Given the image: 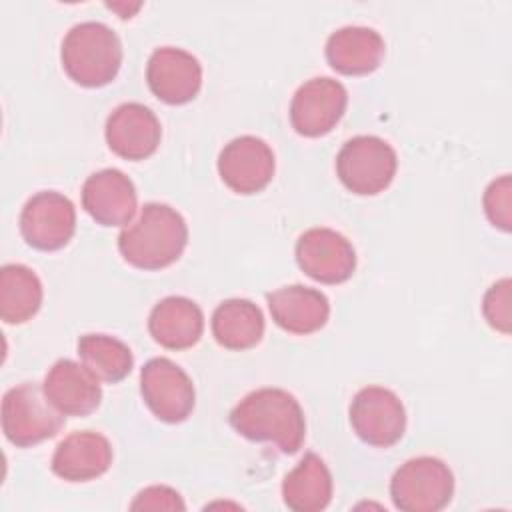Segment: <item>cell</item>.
<instances>
[{
    "mask_svg": "<svg viewBox=\"0 0 512 512\" xmlns=\"http://www.w3.org/2000/svg\"><path fill=\"white\" fill-rule=\"evenodd\" d=\"M112 464V444L94 430L68 434L54 450L52 472L68 482H88Z\"/></svg>",
    "mask_w": 512,
    "mask_h": 512,
    "instance_id": "obj_17",
    "label": "cell"
},
{
    "mask_svg": "<svg viewBox=\"0 0 512 512\" xmlns=\"http://www.w3.org/2000/svg\"><path fill=\"white\" fill-rule=\"evenodd\" d=\"M398 158L394 148L370 134L354 136L344 142L336 156V174L354 194L374 196L390 186L396 176Z\"/></svg>",
    "mask_w": 512,
    "mask_h": 512,
    "instance_id": "obj_6",
    "label": "cell"
},
{
    "mask_svg": "<svg viewBox=\"0 0 512 512\" xmlns=\"http://www.w3.org/2000/svg\"><path fill=\"white\" fill-rule=\"evenodd\" d=\"M104 136L116 156L136 162L156 152L162 128L150 108L138 102H124L110 112Z\"/></svg>",
    "mask_w": 512,
    "mask_h": 512,
    "instance_id": "obj_14",
    "label": "cell"
},
{
    "mask_svg": "<svg viewBox=\"0 0 512 512\" xmlns=\"http://www.w3.org/2000/svg\"><path fill=\"white\" fill-rule=\"evenodd\" d=\"M42 386L52 406L64 416H88L102 402L100 380L70 358L56 360Z\"/></svg>",
    "mask_w": 512,
    "mask_h": 512,
    "instance_id": "obj_16",
    "label": "cell"
},
{
    "mask_svg": "<svg viewBox=\"0 0 512 512\" xmlns=\"http://www.w3.org/2000/svg\"><path fill=\"white\" fill-rule=\"evenodd\" d=\"M284 504L294 512H320L332 500V474L324 460L308 452L282 482Z\"/></svg>",
    "mask_w": 512,
    "mask_h": 512,
    "instance_id": "obj_21",
    "label": "cell"
},
{
    "mask_svg": "<svg viewBox=\"0 0 512 512\" xmlns=\"http://www.w3.org/2000/svg\"><path fill=\"white\" fill-rule=\"evenodd\" d=\"M108 8H112V10H116V12H120V16L122 18H130L142 4L140 2H136V4H132V6H126V4H112V2H108L106 4Z\"/></svg>",
    "mask_w": 512,
    "mask_h": 512,
    "instance_id": "obj_28",
    "label": "cell"
},
{
    "mask_svg": "<svg viewBox=\"0 0 512 512\" xmlns=\"http://www.w3.org/2000/svg\"><path fill=\"white\" fill-rule=\"evenodd\" d=\"M140 394L152 414L168 424L184 422L196 404L192 378L168 358H152L142 366Z\"/></svg>",
    "mask_w": 512,
    "mask_h": 512,
    "instance_id": "obj_7",
    "label": "cell"
},
{
    "mask_svg": "<svg viewBox=\"0 0 512 512\" xmlns=\"http://www.w3.org/2000/svg\"><path fill=\"white\" fill-rule=\"evenodd\" d=\"M150 336L168 350L192 348L204 332L200 306L186 296L162 298L148 316Z\"/></svg>",
    "mask_w": 512,
    "mask_h": 512,
    "instance_id": "obj_20",
    "label": "cell"
},
{
    "mask_svg": "<svg viewBox=\"0 0 512 512\" xmlns=\"http://www.w3.org/2000/svg\"><path fill=\"white\" fill-rule=\"evenodd\" d=\"M454 476L434 456L406 460L390 480V496L402 512H438L452 500Z\"/></svg>",
    "mask_w": 512,
    "mask_h": 512,
    "instance_id": "obj_5",
    "label": "cell"
},
{
    "mask_svg": "<svg viewBox=\"0 0 512 512\" xmlns=\"http://www.w3.org/2000/svg\"><path fill=\"white\" fill-rule=\"evenodd\" d=\"M512 180L508 174L492 180L484 192V212L492 226L510 232L512 224Z\"/></svg>",
    "mask_w": 512,
    "mask_h": 512,
    "instance_id": "obj_25",
    "label": "cell"
},
{
    "mask_svg": "<svg viewBox=\"0 0 512 512\" xmlns=\"http://www.w3.org/2000/svg\"><path fill=\"white\" fill-rule=\"evenodd\" d=\"M64 72L80 86L98 88L110 84L122 64L118 34L96 20L74 24L60 48Z\"/></svg>",
    "mask_w": 512,
    "mask_h": 512,
    "instance_id": "obj_3",
    "label": "cell"
},
{
    "mask_svg": "<svg viewBox=\"0 0 512 512\" xmlns=\"http://www.w3.org/2000/svg\"><path fill=\"white\" fill-rule=\"evenodd\" d=\"M78 356L82 364L104 382L124 380L132 366L134 356L128 344L108 334H84L78 340Z\"/></svg>",
    "mask_w": 512,
    "mask_h": 512,
    "instance_id": "obj_24",
    "label": "cell"
},
{
    "mask_svg": "<svg viewBox=\"0 0 512 512\" xmlns=\"http://www.w3.org/2000/svg\"><path fill=\"white\" fill-rule=\"evenodd\" d=\"M272 320L290 334H312L328 322L330 302L316 290L302 284L278 288L266 296Z\"/></svg>",
    "mask_w": 512,
    "mask_h": 512,
    "instance_id": "obj_18",
    "label": "cell"
},
{
    "mask_svg": "<svg viewBox=\"0 0 512 512\" xmlns=\"http://www.w3.org/2000/svg\"><path fill=\"white\" fill-rule=\"evenodd\" d=\"M232 428L252 440L270 442L284 454L300 450L306 420L298 400L282 388H258L246 394L230 412Z\"/></svg>",
    "mask_w": 512,
    "mask_h": 512,
    "instance_id": "obj_1",
    "label": "cell"
},
{
    "mask_svg": "<svg viewBox=\"0 0 512 512\" xmlns=\"http://www.w3.org/2000/svg\"><path fill=\"white\" fill-rule=\"evenodd\" d=\"M42 282L24 264H4L0 268V318L6 324L30 320L42 306Z\"/></svg>",
    "mask_w": 512,
    "mask_h": 512,
    "instance_id": "obj_23",
    "label": "cell"
},
{
    "mask_svg": "<svg viewBox=\"0 0 512 512\" xmlns=\"http://www.w3.org/2000/svg\"><path fill=\"white\" fill-rule=\"evenodd\" d=\"M348 104L346 88L328 76L304 82L290 102V124L306 138L328 134L344 116Z\"/></svg>",
    "mask_w": 512,
    "mask_h": 512,
    "instance_id": "obj_10",
    "label": "cell"
},
{
    "mask_svg": "<svg viewBox=\"0 0 512 512\" xmlns=\"http://www.w3.org/2000/svg\"><path fill=\"white\" fill-rule=\"evenodd\" d=\"M218 174L232 192L256 194L274 176V152L262 138L238 136L220 150Z\"/></svg>",
    "mask_w": 512,
    "mask_h": 512,
    "instance_id": "obj_12",
    "label": "cell"
},
{
    "mask_svg": "<svg viewBox=\"0 0 512 512\" xmlns=\"http://www.w3.org/2000/svg\"><path fill=\"white\" fill-rule=\"evenodd\" d=\"M300 270L322 284H342L356 270V252L346 236L332 228H310L296 242Z\"/></svg>",
    "mask_w": 512,
    "mask_h": 512,
    "instance_id": "obj_11",
    "label": "cell"
},
{
    "mask_svg": "<svg viewBox=\"0 0 512 512\" xmlns=\"http://www.w3.org/2000/svg\"><path fill=\"white\" fill-rule=\"evenodd\" d=\"M384 52V38L368 26H342L326 40L328 64L346 76L374 72L380 66Z\"/></svg>",
    "mask_w": 512,
    "mask_h": 512,
    "instance_id": "obj_19",
    "label": "cell"
},
{
    "mask_svg": "<svg viewBox=\"0 0 512 512\" xmlns=\"http://www.w3.org/2000/svg\"><path fill=\"white\" fill-rule=\"evenodd\" d=\"M132 510H184L186 504L170 486H148L130 504Z\"/></svg>",
    "mask_w": 512,
    "mask_h": 512,
    "instance_id": "obj_27",
    "label": "cell"
},
{
    "mask_svg": "<svg viewBox=\"0 0 512 512\" xmlns=\"http://www.w3.org/2000/svg\"><path fill=\"white\" fill-rule=\"evenodd\" d=\"M134 182L118 168H104L86 178L82 208L102 226H124L136 214Z\"/></svg>",
    "mask_w": 512,
    "mask_h": 512,
    "instance_id": "obj_15",
    "label": "cell"
},
{
    "mask_svg": "<svg viewBox=\"0 0 512 512\" xmlns=\"http://www.w3.org/2000/svg\"><path fill=\"white\" fill-rule=\"evenodd\" d=\"M350 424L356 436L376 448L394 446L406 430L402 400L384 386H366L350 402Z\"/></svg>",
    "mask_w": 512,
    "mask_h": 512,
    "instance_id": "obj_8",
    "label": "cell"
},
{
    "mask_svg": "<svg viewBox=\"0 0 512 512\" xmlns=\"http://www.w3.org/2000/svg\"><path fill=\"white\" fill-rule=\"evenodd\" d=\"M212 334L228 350L254 348L264 336L262 310L246 298L224 300L212 314Z\"/></svg>",
    "mask_w": 512,
    "mask_h": 512,
    "instance_id": "obj_22",
    "label": "cell"
},
{
    "mask_svg": "<svg viewBox=\"0 0 512 512\" xmlns=\"http://www.w3.org/2000/svg\"><path fill=\"white\" fill-rule=\"evenodd\" d=\"M76 230V210L70 198L44 190L30 196L20 212V234L36 250L64 248Z\"/></svg>",
    "mask_w": 512,
    "mask_h": 512,
    "instance_id": "obj_9",
    "label": "cell"
},
{
    "mask_svg": "<svg viewBox=\"0 0 512 512\" xmlns=\"http://www.w3.org/2000/svg\"><path fill=\"white\" fill-rule=\"evenodd\" d=\"M188 244V226L168 204L148 202L140 216L118 236L122 258L140 270H160L174 264Z\"/></svg>",
    "mask_w": 512,
    "mask_h": 512,
    "instance_id": "obj_2",
    "label": "cell"
},
{
    "mask_svg": "<svg viewBox=\"0 0 512 512\" xmlns=\"http://www.w3.org/2000/svg\"><path fill=\"white\" fill-rule=\"evenodd\" d=\"M146 80L152 94L166 104H186L202 86V66L196 56L182 48H156L146 64Z\"/></svg>",
    "mask_w": 512,
    "mask_h": 512,
    "instance_id": "obj_13",
    "label": "cell"
},
{
    "mask_svg": "<svg viewBox=\"0 0 512 512\" xmlns=\"http://www.w3.org/2000/svg\"><path fill=\"white\" fill-rule=\"evenodd\" d=\"M482 312L488 324L502 332H510V280L502 278L500 282L492 284L482 300Z\"/></svg>",
    "mask_w": 512,
    "mask_h": 512,
    "instance_id": "obj_26",
    "label": "cell"
},
{
    "mask_svg": "<svg viewBox=\"0 0 512 512\" xmlns=\"http://www.w3.org/2000/svg\"><path fill=\"white\" fill-rule=\"evenodd\" d=\"M62 426L64 414L52 406L44 386L22 382L4 394L2 430L14 446L28 448L40 444L56 436Z\"/></svg>",
    "mask_w": 512,
    "mask_h": 512,
    "instance_id": "obj_4",
    "label": "cell"
}]
</instances>
